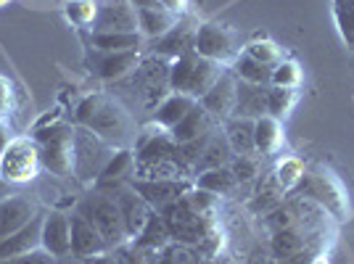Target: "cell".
Segmentation results:
<instances>
[{
  "label": "cell",
  "instance_id": "cell-1",
  "mask_svg": "<svg viewBox=\"0 0 354 264\" xmlns=\"http://www.w3.org/2000/svg\"><path fill=\"white\" fill-rule=\"evenodd\" d=\"M77 124L93 130L101 140H106L114 148H127L135 140V122L130 117V111L114 101L111 95L104 93H93L88 98L77 103Z\"/></svg>",
  "mask_w": 354,
  "mask_h": 264
},
{
  "label": "cell",
  "instance_id": "cell-2",
  "mask_svg": "<svg viewBox=\"0 0 354 264\" xmlns=\"http://www.w3.org/2000/svg\"><path fill=\"white\" fill-rule=\"evenodd\" d=\"M222 72H225L222 64L204 59L196 50H188L169 64V90L185 93L196 101H201L212 90V85L222 77Z\"/></svg>",
  "mask_w": 354,
  "mask_h": 264
},
{
  "label": "cell",
  "instance_id": "cell-3",
  "mask_svg": "<svg viewBox=\"0 0 354 264\" xmlns=\"http://www.w3.org/2000/svg\"><path fill=\"white\" fill-rule=\"evenodd\" d=\"M43 169L56 177H74V127L66 122H50L35 130Z\"/></svg>",
  "mask_w": 354,
  "mask_h": 264
},
{
  "label": "cell",
  "instance_id": "cell-4",
  "mask_svg": "<svg viewBox=\"0 0 354 264\" xmlns=\"http://www.w3.org/2000/svg\"><path fill=\"white\" fill-rule=\"evenodd\" d=\"M77 214H82L88 222H93V227L104 235L109 249H119V246H124L130 241L127 230H124V222H122V214H119V206L111 193H104L95 188L80 201Z\"/></svg>",
  "mask_w": 354,
  "mask_h": 264
},
{
  "label": "cell",
  "instance_id": "cell-5",
  "mask_svg": "<svg viewBox=\"0 0 354 264\" xmlns=\"http://www.w3.org/2000/svg\"><path fill=\"white\" fill-rule=\"evenodd\" d=\"M40 148L35 138H11L0 151V180L11 185H24L40 175Z\"/></svg>",
  "mask_w": 354,
  "mask_h": 264
},
{
  "label": "cell",
  "instance_id": "cell-6",
  "mask_svg": "<svg viewBox=\"0 0 354 264\" xmlns=\"http://www.w3.org/2000/svg\"><path fill=\"white\" fill-rule=\"evenodd\" d=\"M114 146H109L88 127H74V177L82 182H95L106 162L111 159Z\"/></svg>",
  "mask_w": 354,
  "mask_h": 264
},
{
  "label": "cell",
  "instance_id": "cell-7",
  "mask_svg": "<svg viewBox=\"0 0 354 264\" xmlns=\"http://www.w3.org/2000/svg\"><path fill=\"white\" fill-rule=\"evenodd\" d=\"M130 188H133L138 196H143L151 209H167L169 204L180 201L185 193H188V185L180 182V180H172V177H133L130 180Z\"/></svg>",
  "mask_w": 354,
  "mask_h": 264
},
{
  "label": "cell",
  "instance_id": "cell-8",
  "mask_svg": "<svg viewBox=\"0 0 354 264\" xmlns=\"http://www.w3.org/2000/svg\"><path fill=\"white\" fill-rule=\"evenodd\" d=\"M193 50L209 61L225 64V61L236 53V48H233V32L227 30V27H222V24H201V27H196Z\"/></svg>",
  "mask_w": 354,
  "mask_h": 264
},
{
  "label": "cell",
  "instance_id": "cell-9",
  "mask_svg": "<svg viewBox=\"0 0 354 264\" xmlns=\"http://www.w3.org/2000/svg\"><path fill=\"white\" fill-rule=\"evenodd\" d=\"M43 251L53 259L72 254V214L59 209L43 214Z\"/></svg>",
  "mask_w": 354,
  "mask_h": 264
},
{
  "label": "cell",
  "instance_id": "cell-10",
  "mask_svg": "<svg viewBox=\"0 0 354 264\" xmlns=\"http://www.w3.org/2000/svg\"><path fill=\"white\" fill-rule=\"evenodd\" d=\"M88 66L95 77H101L106 82L124 79L127 74L138 72L140 66V50H122V53H101L93 50L88 56Z\"/></svg>",
  "mask_w": 354,
  "mask_h": 264
},
{
  "label": "cell",
  "instance_id": "cell-11",
  "mask_svg": "<svg viewBox=\"0 0 354 264\" xmlns=\"http://www.w3.org/2000/svg\"><path fill=\"white\" fill-rule=\"evenodd\" d=\"M93 32H138V8L130 0H98Z\"/></svg>",
  "mask_w": 354,
  "mask_h": 264
},
{
  "label": "cell",
  "instance_id": "cell-12",
  "mask_svg": "<svg viewBox=\"0 0 354 264\" xmlns=\"http://www.w3.org/2000/svg\"><path fill=\"white\" fill-rule=\"evenodd\" d=\"M236 98H238V77L230 72H222L220 79L212 85V90H209L198 103H201L214 119L227 122V119L236 114Z\"/></svg>",
  "mask_w": 354,
  "mask_h": 264
},
{
  "label": "cell",
  "instance_id": "cell-13",
  "mask_svg": "<svg viewBox=\"0 0 354 264\" xmlns=\"http://www.w3.org/2000/svg\"><path fill=\"white\" fill-rule=\"evenodd\" d=\"M111 196H114V201H117V206H119V214H122V222H124L127 238L133 241L135 235L146 227V222L153 209H151V206L143 201V196H138L130 185H122L117 191H111Z\"/></svg>",
  "mask_w": 354,
  "mask_h": 264
},
{
  "label": "cell",
  "instance_id": "cell-14",
  "mask_svg": "<svg viewBox=\"0 0 354 264\" xmlns=\"http://www.w3.org/2000/svg\"><path fill=\"white\" fill-rule=\"evenodd\" d=\"M135 169H138V159L130 148H117L111 153V159L106 162V167L101 169V175L95 180V188L98 191H117L122 185H130V180L135 177Z\"/></svg>",
  "mask_w": 354,
  "mask_h": 264
},
{
  "label": "cell",
  "instance_id": "cell-15",
  "mask_svg": "<svg viewBox=\"0 0 354 264\" xmlns=\"http://www.w3.org/2000/svg\"><path fill=\"white\" fill-rule=\"evenodd\" d=\"M37 217V206L32 198L16 193L0 201V241L14 235L16 230H21L24 225H30Z\"/></svg>",
  "mask_w": 354,
  "mask_h": 264
},
{
  "label": "cell",
  "instance_id": "cell-16",
  "mask_svg": "<svg viewBox=\"0 0 354 264\" xmlns=\"http://www.w3.org/2000/svg\"><path fill=\"white\" fill-rule=\"evenodd\" d=\"M43 249V214H37L30 225H24L21 230L0 241V259H14L24 256L32 251Z\"/></svg>",
  "mask_w": 354,
  "mask_h": 264
},
{
  "label": "cell",
  "instance_id": "cell-17",
  "mask_svg": "<svg viewBox=\"0 0 354 264\" xmlns=\"http://www.w3.org/2000/svg\"><path fill=\"white\" fill-rule=\"evenodd\" d=\"M104 251H111L109 243L104 241V235L93 227V222H88L82 214H72V254L80 256V259H88V256H95V254H104Z\"/></svg>",
  "mask_w": 354,
  "mask_h": 264
},
{
  "label": "cell",
  "instance_id": "cell-18",
  "mask_svg": "<svg viewBox=\"0 0 354 264\" xmlns=\"http://www.w3.org/2000/svg\"><path fill=\"white\" fill-rule=\"evenodd\" d=\"M212 132H214V117L209 114L201 103H196L188 111V117L183 119L175 130H169V135H172V140H175L177 146H188V143H196V140L207 138Z\"/></svg>",
  "mask_w": 354,
  "mask_h": 264
},
{
  "label": "cell",
  "instance_id": "cell-19",
  "mask_svg": "<svg viewBox=\"0 0 354 264\" xmlns=\"http://www.w3.org/2000/svg\"><path fill=\"white\" fill-rule=\"evenodd\" d=\"M196 103L198 101L191 98V95H185V93H172V95H167V98L159 103V109L153 111V124L164 127L167 132L175 130L177 124L188 117V111H191Z\"/></svg>",
  "mask_w": 354,
  "mask_h": 264
},
{
  "label": "cell",
  "instance_id": "cell-20",
  "mask_svg": "<svg viewBox=\"0 0 354 264\" xmlns=\"http://www.w3.org/2000/svg\"><path fill=\"white\" fill-rule=\"evenodd\" d=\"M180 24L177 14L167 11L164 6H156V8H140L138 11V32L143 37H151V40H159L167 32H172Z\"/></svg>",
  "mask_w": 354,
  "mask_h": 264
},
{
  "label": "cell",
  "instance_id": "cell-21",
  "mask_svg": "<svg viewBox=\"0 0 354 264\" xmlns=\"http://www.w3.org/2000/svg\"><path fill=\"white\" fill-rule=\"evenodd\" d=\"M283 146V124L281 119L262 114L259 119H254V148L259 156H272L278 153Z\"/></svg>",
  "mask_w": 354,
  "mask_h": 264
},
{
  "label": "cell",
  "instance_id": "cell-22",
  "mask_svg": "<svg viewBox=\"0 0 354 264\" xmlns=\"http://www.w3.org/2000/svg\"><path fill=\"white\" fill-rule=\"evenodd\" d=\"M267 88H262V85H249V82H241L238 79V98H236V114L233 117L259 119L262 114H267Z\"/></svg>",
  "mask_w": 354,
  "mask_h": 264
},
{
  "label": "cell",
  "instance_id": "cell-23",
  "mask_svg": "<svg viewBox=\"0 0 354 264\" xmlns=\"http://www.w3.org/2000/svg\"><path fill=\"white\" fill-rule=\"evenodd\" d=\"M140 45H143L140 32H90V48L101 53L140 50Z\"/></svg>",
  "mask_w": 354,
  "mask_h": 264
},
{
  "label": "cell",
  "instance_id": "cell-24",
  "mask_svg": "<svg viewBox=\"0 0 354 264\" xmlns=\"http://www.w3.org/2000/svg\"><path fill=\"white\" fill-rule=\"evenodd\" d=\"M233 159V148L227 143L225 132H214L207 140V146L201 148L198 159L193 164V172H207V169H217V167H227V162Z\"/></svg>",
  "mask_w": 354,
  "mask_h": 264
},
{
  "label": "cell",
  "instance_id": "cell-25",
  "mask_svg": "<svg viewBox=\"0 0 354 264\" xmlns=\"http://www.w3.org/2000/svg\"><path fill=\"white\" fill-rule=\"evenodd\" d=\"M169 243H172V238H169V230L164 225V217L162 214H153V211L148 217L146 227L133 238V246L138 251H143V254H156V251H162Z\"/></svg>",
  "mask_w": 354,
  "mask_h": 264
},
{
  "label": "cell",
  "instance_id": "cell-26",
  "mask_svg": "<svg viewBox=\"0 0 354 264\" xmlns=\"http://www.w3.org/2000/svg\"><path fill=\"white\" fill-rule=\"evenodd\" d=\"M225 138L233 148V153H257L254 148V119L243 117H230L225 122Z\"/></svg>",
  "mask_w": 354,
  "mask_h": 264
},
{
  "label": "cell",
  "instance_id": "cell-27",
  "mask_svg": "<svg viewBox=\"0 0 354 264\" xmlns=\"http://www.w3.org/2000/svg\"><path fill=\"white\" fill-rule=\"evenodd\" d=\"M193 37H196V30L188 27V24H177L172 32H167L164 37H159V53L164 56H183V53H188L193 50Z\"/></svg>",
  "mask_w": 354,
  "mask_h": 264
},
{
  "label": "cell",
  "instance_id": "cell-28",
  "mask_svg": "<svg viewBox=\"0 0 354 264\" xmlns=\"http://www.w3.org/2000/svg\"><path fill=\"white\" fill-rule=\"evenodd\" d=\"M236 185H238V180L230 167L207 169V172H201V177H198V188L214 193V196H227V193H233Z\"/></svg>",
  "mask_w": 354,
  "mask_h": 264
},
{
  "label": "cell",
  "instance_id": "cell-29",
  "mask_svg": "<svg viewBox=\"0 0 354 264\" xmlns=\"http://www.w3.org/2000/svg\"><path fill=\"white\" fill-rule=\"evenodd\" d=\"M236 77L241 79V82H249V85H262V88H267V85H270V79H272V69L243 53V56H238V59H236Z\"/></svg>",
  "mask_w": 354,
  "mask_h": 264
},
{
  "label": "cell",
  "instance_id": "cell-30",
  "mask_svg": "<svg viewBox=\"0 0 354 264\" xmlns=\"http://www.w3.org/2000/svg\"><path fill=\"white\" fill-rule=\"evenodd\" d=\"M296 106V90L294 88H278L270 85L267 88V114L275 119L288 117Z\"/></svg>",
  "mask_w": 354,
  "mask_h": 264
},
{
  "label": "cell",
  "instance_id": "cell-31",
  "mask_svg": "<svg viewBox=\"0 0 354 264\" xmlns=\"http://www.w3.org/2000/svg\"><path fill=\"white\" fill-rule=\"evenodd\" d=\"M64 16L72 21L74 27H90L95 24L98 16V0H66L64 3Z\"/></svg>",
  "mask_w": 354,
  "mask_h": 264
},
{
  "label": "cell",
  "instance_id": "cell-32",
  "mask_svg": "<svg viewBox=\"0 0 354 264\" xmlns=\"http://www.w3.org/2000/svg\"><path fill=\"white\" fill-rule=\"evenodd\" d=\"M336 24L349 50H354V0H333Z\"/></svg>",
  "mask_w": 354,
  "mask_h": 264
},
{
  "label": "cell",
  "instance_id": "cell-33",
  "mask_svg": "<svg viewBox=\"0 0 354 264\" xmlns=\"http://www.w3.org/2000/svg\"><path fill=\"white\" fill-rule=\"evenodd\" d=\"M246 56H251V59H257L259 64H265V66L272 69V66H278L283 61V50L272 40H257V43H251L246 48Z\"/></svg>",
  "mask_w": 354,
  "mask_h": 264
},
{
  "label": "cell",
  "instance_id": "cell-34",
  "mask_svg": "<svg viewBox=\"0 0 354 264\" xmlns=\"http://www.w3.org/2000/svg\"><path fill=\"white\" fill-rule=\"evenodd\" d=\"M301 82V69L296 61H286L283 59L278 66H272V79L270 85H278V88H299Z\"/></svg>",
  "mask_w": 354,
  "mask_h": 264
},
{
  "label": "cell",
  "instance_id": "cell-35",
  "mask_svg": "<svg viewBox=\"0 0 354 264\" xmlns=\"http://www.w3.org/2000/svg\"><path fill=\"white\" fill-rule=\"evenodd\" d=\"M233 175H236L238 182H249L254 177H259V169H262V164H259V156H254V153H241L233 159Z\"/></svg>",
  "mask_w": 354,
  "mask_h": 264
},
{
  "label": "cell",
  "instance_id": "cell-36",
  "mask_svg": "<svg viewBox=\"0 0 354 264\" xmlns=\"http://www.w3.org/2000/svg\"><path fill=\"white\" fill-rule=\"evenodd\" d=\"M301 177H304V169H301L299 162H294V159H288V162L278 169V182L283 185V191H286V188H291L294 182H299Z\"/></svg>",
  "mask_w": 354,
  "mask_h": 264
},
{
  "label": "cell",
  "instance_id": "cell-37",
  "mask_svg": "<svg viewBox=\"0 0 354 264\" xmlns=\"http://www.w3.org/2000/svg\"><path fill=\"white\" fill-rule=\"evenodd\" d=\"M111 251H114V256H117L119 264H148L146 254L135 249L130 241H127L124 246H119V249H111Z\"/></svg>",
  "mask_w": 354,
  "mask_h": 264
},
{
  "label": "cell",
  "instance_id": "cell-38",
  "mask_svg": "<svg viewBox=\"0 0 354 264\" xmlns=\"http://www.w3.org/2000/svg\"><path fill=\"white\" fill-rule=\"evenodd\" d=\"M0 264H53V256L45 254L43 249L24 254V256H14V259H0Z\"/></svg>",
  "mask_w": 354,
  "mask_h": 264
},
{
  "label": "cell",
  "instance_id": "cell-39",
  "mask_svg": "<svg viewBox=\"0 0 354 264\" xmlns=\"http://www.w3.org/2000/svg\"><path fill=\"white\" fill-rule=\"evenodd\" d=\"M11 95H14V85H11L6 77H0V117L8 114V109H11Z\"/></svg>",
  "mask_w": 354,
  "mask_h": 264
},
{
  "label": "cell",
  "instance_id": "cell-40",
  "mask_svg": "<svg viewBox=\"0 0 354 264\" xmlns=\"http://www.w3.org/2000/svg\"><path fill=\"white\" fill-rule=\"evenodd\" d=\"M85 264H119L117 256H114V251H104V254H95V256H88V259H82Z\"/></svg>",
  "mask_w": 354,
  "mask_h": 264
},
{
  "label": "cell",
  "instance_id": "cell-41",
  "mask_svg": "<svg viewBox=\"0 0 354 264\" xmlns=\"http://www.w3.org/2000/svg\"><path fill=\"white\" fill-rule=\"evenodd\" d=\"M130 3H133L138 11H140V8H156V6H159V0H130Z\"/></svg>",
  "mask_w": 354,
  "mask_h": 264
},
{
  "label": "cell",
  "instance_id": "cell-42",
  "mask_svg": "<svg viewBox=\"0 0 354 264\" xmlns=\"http://www.w3.org/2000/svg\"><path fill=\"white\" fill-rule=\"evenodd\" d=\"M53 264H85L80 256H74V254H69V256H64V259H53Z\"/></svg>",
  "mask_w": 354,
  "mask_h": 264
},
{
  "label": "cell",
  "instance_id": "cell-43",
  "mask_svg": "<svg viewBox=\"0 0 354 264\" xmlns=\"http://www.w3.org/2000/svg\"><path fill=\"white\" fill-rule=\"evenodd\" d=\"M8 140H11V138H8V132H6V127L0 124V151L8 146Z\"/></svg>",
  "mask_w": 354,
  "mask_h": 264
},
{
  "label": "cell",
  "instance_id": "cell-44",
  "mask_svg": "<svg viewBox=\"0 0 354 264\" xmlns=\"http://www.w3.org/2000/svg\"><path fill=\"white\" fill-rule=\"evenodd\" d=\"M6 3H8V0H0V6H6Z\"/></svg>",
  "mask_w": 354,
  "mask_h": 264
}]
</instances>
